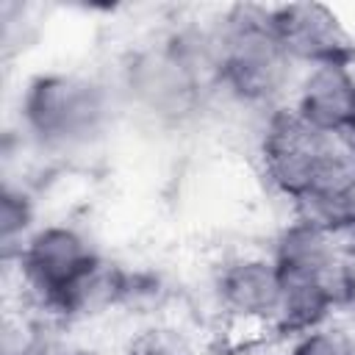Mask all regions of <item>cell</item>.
Masks as SVG:
<instances>
[{"instance_id":"7c38bea8","label":"cell","mask_w":355,"mask_h":355,"mask_svg":"<svg viewBox=\"0 0 355 355\" xmlns=\"http://www.w3.org/2000/svg\"><path fill=\"white\" fill-rule=\"evenodd\" d=\"M338 291H341V308H349L355 313V239H347L341 250Z\"/></svg>"},{"instance_id":"5bb4252c","label":"cell","mask_w":355,"mask_h":355,"mask_svg":"<svg viewBox=\"0 0 355 355\" xmlns=\"http://www.w3.org/2000/svg\"><path fill=\"white\" fill-rule=\"evenodd\" d=\"M344 139L355 147V97H352V108H349V119H347V128H344Z\"/></svg>"},{"instance_id":"9a60e30c","label":"cell","mask_w":355,"mask_h":355,"mask_svg":"<svg viewBox=\"0 0 355 355\" xmlns=\"http://www.w3.org/2000/svg\"><path fill=\"white\" fill-rule=\"evenodd\" d=\"M225 355H247L244 349H230V352H225Z\"/></svg>"},{"instance_id":"6da1fadb","label":"cell","mask_w":355,"mask_h":355,"mask_svg":"<svg viewBox=\"0 0 355 355\" xmlns=\"http://www.w3.org/2000/svg\"><path fill=\"white\" fill-rule=\"evenodd\" d=\"M11 258L25 297L50 316L72 319L114 305L116 269L78 225H39Z\"/></svg>"},{"instance_id":"52a82bcc","label":"cell","mask_w":355,"mask_h":355,"mask_svg":"<svg viewBox=\"0 0 355 355\" xmlns=\"http://www.w3.org/2000/svg\"><path fill=\"white\" fill-rule=\"evenodd\" d=\"M341 250L344 241L338 236L297 214L294 222L277 233L269 255L280 272V280L286 283H319L338 288Z\"/></svg>"},{"instance_id":"8992f818","label":"cell","mask_w":355,"mask_h":355,"mask_svg":"<svg viewBox=\"0 0 355 355\" xmlns=\"http://www.w3.org/2000/svg\"><path fill=\"white\" fill-rule=\"evenodd\" d=\"M269 28L297 67L352 64L355 39L341 17L322 3H286L266 8Z\"/></svg>"},{"instance_id":"7a4b0ae2","label":"cell","mask_w":355,"mask_h":355,"mask_svg":"<svg viewBox=\"0 0 355 355\" xmlns=\"http://www.w3.org/2000/svg\"><path fill=\"white\" fill-rule=\"evenodd\" d=\"M114 116V92L100 78L75 69H47L25 80L19 125L44 153H78L103 139Z\"/></svg>"},{"instance_id":"9c48e42d","label":"cell","mask_w":355,"mask_h":355,"mask_svg":"<svg viewBox=\"0 0 355 355\" xmlns=\"http://www.w3.org/2000/svg\"><path fill=\"white\" fill-rule=\"evenodd\" d=\"M122 355H200L194 338L175 322L158 319L136 327L125 347Z\"/></svg>"},{"instance_id":"5b68a950","label":"cell","mask_w":355,"mask_h":355,"mask_svg":"<svg viewBox=\"0 0 355 355\" xmlns=\"http://www.w3.org/2000/svg\"><path fill=\"white\" fill-rule=\"evenodd\" d=\"M214 294L227 322L272 333L283 302V280L272 255L244 252L216 269Z\"/></svg>"},{"instance_id":"3957f363","label":"cell","mask_w":355,"mask_h":355,"mask_svg":"<svg viewBox=\"0 0 355 355\" xmlns=\"http://www.w3.org/2000/svg\"><path fill=\"white\" fill-rule=\"evenodd\" d=\"M297 64L275 39L266 8L236 6L214 31V86L236 103L275 111L297 83Z\"/></svg>"},{"instance_id":"ba28073f","label":"cell","mask_w":355,"mask_h":355,"mask_svg":"<svg viewBox=\"0 0 355 355\" xmlns=\"http://www.w3.org/2000/svg\"><path fill=\"white\" fill-rule=\"evenodd\" d=\"M355 97V69L352 64H316L297 75L288 97V108L311 128L327 136H344L349 108Z\"/></svg>"},{"instance_id":"277c9868","label":"cell","mask_w":355,"mask_h":355,"mask_svg":"<svg viewBox=\"0 0 355 355\" xmlns=\"http://www.w3.org/2000/svg\"><path fill=\"white\" fill-rule=\"evenodd\" d=\"M341 144L344 136H327L302 122L288 105H280L266 114L258 139L261 175L283 200L297 208L322 180Z\"/></svg>"},{"instance_id":"4fadbf2b","label":"cell","mask_w":355,"mask_h":355,"mask_svg":"<svg viewBox=\"0 0 355 355\" xmlns=\"http://www.w3.org/2000/svg\"><path fill=\"white\" fill-rule=\"evenodd\" d=\"M44 355H100V352L92 349V347H86V344H64V347L50 344Z\"/></svg>"},{"instance_id":"8fae6325","label":"cell","mask_w":355,"mask_h":355,"mask_svg":"<svg viewBox=\"0 0 355 355\" xmlns=\"http://www.w3.org/2000/svg\"><path fill=\"white\" fill-rule=\"evenodd\" d=\"M286 355H355V336L330 322L288 341Z\"/></svg>"},{"instance_id":"30bf717a","label":"cell","mask_w":355,"mask_h":355,"mask_svg":"<svg viewBox=\"0 0 355 355\" xmlns=\"http://www.w3.org/2000/svg\"><path fill=\"white\" fill-rule=\"evenodd\" d=\"M36 211H33V197L28 189L22 186H3V200H0V241H3V252L6 258H11L22 241L39 227L36 222Z\"/></svg>"}]
</instances>
